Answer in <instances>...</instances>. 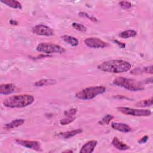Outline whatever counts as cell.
<instances>
[{
    "mask_svg": "<svg viewBox=\"0 0 153 153\" xmlns=\"http://www.w3.org/2000/svg\"><path fill=\"white\" fill-rule=\"evenodd\" d=\"M82 132V130L81 128H78L71 131H65V132H61L57 134L58 137L63 139H69L71 137H72L75 136L76 134H78Z\"/></svg>",
    "mask_w": 153,
    "mask_h": 153,
    "instance_id": "14",
    "label": "cell"
},
{
    "mask_svg": "<svg viewBox=\"0 0 153 153\" xmlns=\"http://www.w3.org/2000/svg\"><path fill=\"white\" fill-rule=\"evenodd\" d=\"M114 118V117L111 114H107L102 118V119L99 121L100 125H108L109 124L110 121Z\"/></svg>",
    "mask_w": 153,
    "mask_h": 153,
    "instance_id": "21",
    "label": "cell"
},
{
    "mask_svg": "<svg viewBox=\"0 0 153 153\" xmlns=\"http://www.w3.org/2000/svg\"><path fill=\"white\" fill-rule=\"evenodd\" d=\"M131 64L127 61L114 59L102 62L97 66V69L108 73L120 74L127 72L131 69Z\"/></svg>",
    "mask_w": 153,
    "mask_h": 153,
    "instance_id": "1",
    "label": "cell"
},
{
    "mask_svg": "<svg viewBox=\"0 0 153 153\" xmlns=\"http://www.w3.org/2000/svg\"><path fill=\"white\" fill-rule=\"evenodd\" d=\"M105 91L106 88L102 85L88 87L76 93L75 97L80 100H90Z\"/></svg>",
    "mask_w": 153,
    "mask_h": 153,
    "instance_id": "4",
    "label": "cell"
},
{
    "mask_svg": "<svg viewBox=\"0 0 153 153\" xmlns=\"http://www.w3.org/2000/svg\"><path fill=\"white\" fill-rule=\"evenodd\" d=\"M118 4H119L120 6L121 7V8L124 9V10L130 9L132 7L131 3L130 2H129V1H120Z\"/></svg>",
    "mask_w": 153,
    "mask_h": 153,
    "instance_id": "23",
    "label": "cell"
},
{
    "mask_svg": "<svg viewBox=\"0 0 153 153\" xmlns=\"http://www.w3.org/2000/svg\"><path fill=\"white\" fill-rule=\"evenodd\" d=\"M56 83V80L53 79H42L36 81L34 85L36 87H42L45 85H54Z\"/></svg>",
    "mask_w": 153,
    "mask_h": 153,
    "instance_id": "18",
    "label": "cell"
},
{
    "mask_svg": "<svg viewBox=\"0 0 153 153\" xmlns=\"http://www.w3.org/2000/svg\"><path fill=\"white\" fill-rule=\"evenodd\" d=\"M1 2L4 3L8 7L14 9H22V5L20 2L16 0H1Z\"/></svg>",
    "mask_w": 153,
    "mask_h": 153,
    "instance_id": "16",
    "label": "cell"
},
{
    "mask_svg": "<svg viewBox=\"0 0 153 153\" xmlns=\"http://www.w3.org/2000/svg\"><path fill=\"white\" fill-rule=\"evenodd\" d=\"M25 122V120L24 119L22 118H17L16 119L13 121H12L11 122L5 124L4 126V128L7 129V130H10V129H12L14 128H16L20 126H22V124H23Z\"/></svg>",
    "mask_w": 153,
    "mask_h": 153,
    "instance_id": "15",
    "label": "cell"
},
{
    "mask_svg": "<svg viewBox=\"0 0 153 153\" xmlns=\"http://www.w3.org/2000/svg\"><path fill=\"white\" fill-rule=\"evenodd\" d=\"M97 145V141L92 140L85 143L81 148L80 153H91Z\"/></svg>",
    "mask_w": 153,
    "mask_h": 153,
    "instance_id": "10",
    "label": "cell"
},
{
    "mask_svg": "<svg viewBox=\"0 0 153 153\" xmlns=\"http://www.w3.org/2000/svg\"><path fill=\"white\" fill-rule=\"evenodd\" d=\"M64 152H72L73 151L72 150H66V151H63Z\"/></svg>",
    "mask_w": 153,
    "mask_h": 153,
    "instance_id": "31",
    "label": "cell"
},
{
    "mask_svg": "<svg viewBox=\"0 0 153 153\" xmlns=\"http://www.w3.org/2000/svg\"><path fill=\"white\" fill-rule=\"evenodd\" d=\"M139 72H144V73H147V74H152L153 71H152V65L149 66H146L142 69V70L139 71L137 73Z\"/></svg>",
    "mask_w": 153,
    "mask_h": 153,
    "instance_id": "27",
    "label": "cell"
},
{
    "mask_svg": "<svg viewBox=\"0 0 153 153\" xmlns=\"http://www.w3.org/2000/svg\"><path fill=\"white\" fill-rule=\"evenodd\" d=\"M84 44L92 48H103L109 46V44L95 37H90L84 39Z\"/></svg>",
    "mask_w": 153,
    "mask_h": 153,
    "instance_id": "7",
    "label": "cell"
},
{
    "mask_svg": "<svg viewBox=\"0 0 153 153\" xmlns=\"http://www.w3.org/2000/svg\"><path fill=\"white\" fill-rule=\"evenodd\" d=\"M111 127L113 129L123 133H128L131 131L132 130L131 127L125 123L114 122V123H112Z\"/></svg>",
    "mask_w": 153,
    "mask_h": 153,
    "instance_id": "11",
    "label": "cell"
},
{
    "mask_svg": "<svg viewBox=\"0 0 153 153\" xmlns=\"http://www.w3.org/2000/svg\"><path fill=\"white\" fill-rule=\"evenodd\" d=\"M79 16H81V17H87V18H88L89 20H91V21H93V22H98L97 19L96 17H93V16H90L87 13H84V12H79Z\"/></svg>",
    "mask_w": 153,
    "mask_h": 153,
    "instance_id": "26",
    "label": "cell"
},
{
    "mask_svg": "<svg viewBox=\"0 0 153 153\" xmlns=\"http://www.w3.org/2000/svg\"><path fill=\"white\" fill-rule=\"evenodd\" d=\"M34 97L30 94H18L5 98L3 100L4 106L10 108H20L31 105L34 102Z\"/></svg>",
    "mask_w": 153,
    "mask_h": 153,
    "instance_id": "2",
    "label": "cell"
},
{
    "mask_svg": "<svg viewBox=\"0 0 153 153\" xmlns=\"http://www.w3.org/2000/svg\"><path fill=\"white\" fill-rule=\"evenodd\" d=\"M148 140V136H144L143 137H142V138H140L138 142L139 143H144L145 142H146V141Z\"/></svg>",
    "mask_w": 153,
    "mask_h": 153,
    "instance_id": "28",
    "label": "cell"
},
{
    "mask_svg": "<svg viewBox=\"0 0 153 153\" xmlns=\"http://www.w3.org/2000/svg\"><path fill=\"white\" fill-rule=\"evenodd\" d=\"M113 84L131 91H141L144 89L143 82L132 78L120 76L113 81Z\"/></svg>",
    "mask_w": 153,
    "mask_h": 153,
    "instance_id": "3",
    "label": "cell"
},
{
    "mask_svg": "<svg viewBox=\"0 0 153 153\" xmlns=\"http://www.w3.org/2000/svg\"><path fill=\"white\" fill-rule=\"evenodd\" d=\"M32 32L38 35L46 36H53L54 33L53 29L44 25H38L35 26L32 28Z\"/></svg>",
    "mask_w": 153,
    "mask_h": 153,
    "instance_id": "8",
    "label": "cell"
},
{
    "mask_svg": "<svg viewBox=\"0 0 153 153\" xmlns=\"http://www.w3.org/2000/svg\"><path fill=\"white\" fill-rule=\"evenodd\" d=\"M36 49L38 51L48 55L54 53L62 54L66 51L62 47L50 42H41L36 46Z\"/></svg>",
    "mask_w": 153,
    "mask_h": 153,
    "instance_id": "5",
    "label": "cell"
},
{
    "mask_svg": "<svg viewBox=\"0 0 153 153\" xmlns=\"http://www.w3.org/2000/svg\"><path fill=\"white\" fill-rule=\"evenodd\" d=\"M136 35H137V32L136 30L130 29V30H126L120 32L118 36L120 38L127 39L131 37H134L136 36Z\"/></svg>",
    "mask_w": 153,
    "mask_h": 153,
    "instance_id": "19",
    "label": "cell"
},
{
    "mask_svg": "<svg viewBox=\"0 0 153 153\" xmlns=\"http://www.w3.org/2000/svg\"><path fill=\"white\" fill-rule=\"evenodd\" d=\"M16 142L17 144L20 145L22 146L29 148L36 151H41V145L39 142L33 140H22V139H16Z\"/></svg>",
    "mask_w": 153,
    "mask_h": 153,
    "instance_id": "9",
    "label": "cell"
},
{
    "mask_svg": "<svg viewBox=\"0 0 153 153\" xmlns=\"http://www.w3.org/2000/svg\"><path fill=\"white\" fill-rule=\"evenodd\" d=\"M16 86L13 84H3L0 85V93L1 94L7 95L15 91Z\"/></svg>",
    "mask_w": 153,
    "mask_h": 153,
    "instance_id": "12",
    "label": "cell"
},
{
    "mask_svg": "<svg viewBox=\"0 0 153 153\" xmlns=\"http://www.w3.org/2000/svg\"><path fill=\"white\" fill-rule=\"evenodd\" d=\"M112 145H113V146L115 148H116L118 150H120V151H126V150H128L130 148V147L128 145H127L125 143L121 141L117 137H114V139H112Z\"/></svg>",
    "mask_w": 153,
    "mask_h": 153,
    "instance_id": "13",
    "label": "cell"
},
{
    "mask_svg": "<svg viewBox=\"0 0 153 153\" xmlns=\"http://www.w3.org/2000/svg\"><path fill=\"white\" fill-rule=\"evenodd\" d=\"M10 23L12 25H17V22H16L15 20H11L10 21Z\"/></svg>",
    "mask_w": 153,
    "mask_h": 153,
    "instance_id": "30",
    "label": "cell"
},
{
    "mask_svg": "<svg viewBox=\"0 0 153 153\" xmlns=\"http://www.w3.org/2000/svg\"><path fill=\"white\" fill-rule=\"evenodd\" d=\"M61 38L65 42H66L67 44H68L69 45L72 47H76L79 44L78 40L74 36L65 35H63Z\"/></svg>",
    "mask_w": 153,
    "mask_h": 153,
    "instance_id": "17",
    "label": "cell"
},
{
    "mask_svg": "<svg viewBox=\"0 0 153 153\" xmlns=\"http://www.w3.org/2000/svg\"><path fill=\"white\" fill-rule=\"evenodd\" d=\"M152 101H153L152 97H151L149 99L142 100H140L139 102H137L135 104V106H136V107H141V108L151 106L152 105Z\"/></svg>",
    "mask_w": 153,
    "mask_h": 153,
    "instance_id": "20",
    "label": "cell"
},
{
    "mask_svg": "<svg viewBox=\"0 0 153 153\" xmlns=\"http://www.w3.org/2000/svg\"><path fill=\"white\" fill-rule=\"evenodd\" d=\"M77 111H78L77 108H71V109L65 111L64 112V115L66 117H74L76 114Z\"/></svg>",
    "mask_w": 153,
    "mask_h": 153,
    "instance_id": "25",
    "label": "cell"
},
{
    "mask_svg": "<svg viewBox=\"0 0 153 153\" xmlns=\"http://www.w3.org/2000/svg\"><path fill=\"white\" fill-rule=\"evenodd\" d=\"M117 109L118 111L125 115L134 117H147L151 114V111L148 109H133L124 106H119L117 107Z\"/></svg>",
    "mask_w": 153,
    "mask_h": 153,
    "instance_id": "6",
    "label": "cell"
},
{
    "mask_svg": "<svg viewBox=\"0 0 153 153\" xmlns=\"http://www.w3.org/2000/svg\"><path fill=\"white\" fill-rule=\"evenodd\" d=\"M75 118L74 117H66V118H63L60 120V124L63 126L68 125V124L71 123L72 122H73L75 120Z\"/></svg>",
    "mask_w": 153,
    "mask_h": 153,
    "instance_id": "22",
    "label": "cell"
},
{
    "mask_svg": "<svg viewBox=\"0 0 153 153\" xmlns=\"http://www.w3.org/2000/svg\"><path fill=\"white\" fill-rule=\"evenodd\" d=\"M113 41H114V42H115L117 44H118V45L120 46V48H124V47H125V46H126V44H125L124 43H123V42H119V41H117V40H114Z\"/></svg>",
    "mask_w": 153,
    "mask_h": 153,
    "instance_id": "29",
    "label": "cell"
},
{
    "mask_svg": "<svg viewBox=\"0 0 153 153\" xmlns=\"http://www.w3.org/2000/svg\"><path fill=\"white\" fill-rule=\"evenodd\" d=\"M72 27L75 29L76 30H78L81 32H85L87 30V28L82 25L78 23H73L72 24Z\"/></svg>",
    "mask_w": 153,
    "mask_h": 153,
    "instance_id": "24",
    "label": "cell"
}]
</instances>
